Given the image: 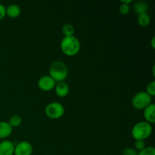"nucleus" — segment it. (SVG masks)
<instances>
[{
  "mask_svg": "<svg viewBox=\"0 0 155 155\" xmlns=\"http://www.w3.org/2000/svg\"><path fill=\"white\" fill-rule=\"evenodd\" d=\"M61 49L67 56L73 57L77 55L80 50V42L75 36H64L61 41Z\"/></svg>",
  "mask_w": 155,
  "mask_h": 155,
  "instance_id": "nucleus-1",
  "label": "nucleus"
},
{
  "mask_svg": "<svg viewBox=\"0 0 155 155\" xmlns=\"http://www.w3.org/2000/svg\"><path fill=\"white\" fill-rule=\"evenodd\" d=\"M152 133V126L146 121L136 123L131 130V135L136 141H145Z\"/></svg>",
  "mask_w": 155,
  "mask_h": 155,
  "instance_id": "nucleus-2",
  "label": "nucleus"
},
{
  "mask_svg": "<svg viewBox=\"0 0 155 155\" xmlns=\"http://www.w3.org/2000/svg\"><path fill=\"white\" fill-rule=\"evenodd\" d=\"M68 68L66 64L61 61H54L49 68V76L56 82H64L68 77Z\"/></svg>",
  "mask_w": 155,
  "mask_h": 155,
  "instance_id": "nucleus-3",
  "label": "nucleus"
},
{
  "mask_svg": "<svg viewBox=\"0 0 155 155\" xmlns=\"http://www.w3.org/2000/svg\"><path fill=\"white\" fill-rule=\"evenodd\" d=\"M151 96L145 91H140L133 95L131 100V104L136 110H144L151 103Z\"/></svg>",
  "mask_w": 155,
  "mask_h": 155,
  "instance_id": "nucleus-4",
  "label": "nucleus"
},
{
  "mask_svg": "<svg viewBox=\"0 0 155 155\" xmlns=\"http://www.w3.org/2000/svg\"><path fill=\"white\" fill-rule=\"evenodd\" d=\"M64 113L65 108L64 105L58 101L48 103L45 107V114L50 119H59L63 117Z\"/></svg>",
  "mask_w": 155,
  "mask_h": 155,
  "instance_id": "nucleus-5",
  "label": "nucleus"
},
{
  "mask_svg": "<svg viewBox=\"0 0 155 155\" xmlns=\"http://www.w3.org/2000/svg\"><path fill=\"white\" fill-rule=\"evenodd\" d=\"M33 147L30 142L27 141H21L18 142L15 146V155H31L33 154Z\"/></svg>",
  "mask_w": 155,
  "mask_h": 155,
  "instance_id": "nucleus-6",
  "label": "nucleus"
},
{
  "mask_svg": "<svg viewBox=\"0 0 155 155\" xmlns=\"http://www.w3.org/2000/svg\"><path fill=\"white\" fill-rule=\"evenodd\" d=\"M56 83H57L49 75H45L39 79L37 84L39 89L48 92L55 87Z\"/></svg>",
  "mask_w": 155,
  "mask_h": 155,
  "instance_id": "nucleus-7",
  "label": "nucleus"
},
{
  "mask_svg": "<svg viewBox=\"0 0 155 155\" xmlns=\"http://www.w3.org/2000/svg\"><path fill=\"white\" fill-rule=\"evenodd\" d=\"M16 144L10 140L2 141L0 142V155H14Z\"/></svg>",
  "mask_w": 155,
  "mask_h": 155,
  "instance_id": "nucleus-8",
  "label": "nucleus"
},
{
  "mask_svg": "<svg viewBox=\"0 0 155 155\" xmlns=\"http://www.w3.org/2000/svg\"><path fill=\"white\" fill-rule=\"evenodd\" d=\"M143 115L146 122L149 124H154L155 122V104L151 103L148 107L144 109Z\"/></svg>",
  "mask_w": 155,
  "mask_h": 155,
  "instance_id": "nucleus-9",
  "label": "nucleus"
},
{
  "mask_svg": "<svg viewBox=\"0 0 155 155\" xmlns=\"http://www.w3.org/2000/svg\"><path fill=\"white\" fill-rule=\"evenodd\" d=\"M54 89H55L56 95L59 97H61V98L66 97L67 95L69 94L70 92L69 86H68V83H65L64 81L56 83Z\"/></svg>",
  "mask_w": 155,
  "mask_h": 155,
  "instance_id": "nucleus-10",
  "label": "nucleus"
},
{
  "mask_svg": "<svg viewBox=\"0 0 155 155\" xmlns=\"http://www.w3.org/2000/svg\"><path fill=\"white\" fill-rule=\"evenodd\" d=\"M13 128L7 121H0V139H6L12 135Z\"/></svg>",
  "mask_w": 155,
  "mask_h": 155,
  "instance_id": "nucleus-11",
  "label": "nucleus"
},
{
  "mask_svg": "<svg viewBox=\"0 0 155 155\" xmlns=\"http://www.w3.org/2000/svg\"><path fill=\"white\" fill-rule=\"evenodd\" d=\"M21 9L19 5L16 4H11L6 7V15L11 18H16L20 16Z\"/></svg>",
  "mask_w": 155,
  "mask_h": 155,
  "instance_id": "nucleus-12",
  "label": "nucleus"
},
{
  "mask_svg": "<svg viewBox=\"0 0 155 155\" xmlns=\"http://www.w3.org/2000/svg\"><path fill=\"white\" fill-rule=\"evenodd\" d=\"M148 8H149V5L147 2L140 0V1L135 2L134 5H133V10H134L135 13L138 15L139 14L146 13L148 10Z\"/></svg>",
  "mask_w": 155,
  "mask_h": 155,
  "instance_id": "nucleus-13",
  "label": "nucleus"
},
{
  "mask_svg": "<svg viewBox=\"0 0 155 155\" xmlns=\"http://www.w3.org/2000/svg\"><path fill=\"white\" fill-rule=\"evenodd\" d=\"M137 22L140 27H148L151 23V17L148 13H142L137 15Z\"/></svg>",
  "mask_w": 155,
  "mask_h": 155,
  "instance_id": "nucleus-14",
  "label": "nucleus"
},
{
  "mask_svg": "<svg viewBox=\"0 0 155 155\" xmlns=\"http://www.w3.org/2000/svg\"><path fill=\"white\" fill-rule=\"evenodd\" d=\"M21 123H22V117L18 114L12 115L8 120V124H10L12 128L19 127Z\"/></svg>",
  "mask_w": 155,
  "mask_h": 155,
  "instance_id": "nucleus-15",
  "label": "nucleus"
},
{
  "mask_svg": "<svg viewBox=\"0 0 155 155\" xmlns=\"http://www.w3.org/2000/svg\"><path fill=\"white\" fill-rule=\"evenodd\" d=\"M74 27L72 24H66L62 27L61 31L64 36H74Z\"/></svg>",
  "mask_w": 155,
  "mask_h": 155,
  "instance_id": "nucleus-16",
  "label": "nucleus"
},
{
  "mask_svg": "<svg viewBox=\"0 0 155 155\" xmlns=\"http://www.w3.org/2000/svg\"><path fill=\"white\" fill-rule=\"evenodd\" d=\"M137 155H155V148L153 146L145 147L143 150L139 151Z\"/></svg>",
  "mask_w": 155,
  "mask_h": 155,
  "instance_id": "nucleus-17",
  "label": "nucleus"
},
{
  "mask_svg": "<svg viewBox=\"0 0 155 155\" xmlns=\"http://www.w3.org/2000/svg\"><path fill=\"white\" fill-rule=\"evenodd\" d=\"M145 92L150 95V96H154L155 95V81H151L148 83L146 86V91Z\"/></svg>",
  "mask_w": 155,
  "mask_h": 155,
  "instance_id": "nucleus-18",
  "label": "nucleus"
},
{
  "mask_svg": "<svg viewBox=\"0 0 155 155\" xmlns=\"http://www.w3.org/2000/svg\"><path fill=\"white\" fill-rule=\"evenodd\" d=\"M130 5L127 4H124V3H121L119 6V12L121 15H126L130 12Z\"/></svg>",
  "mask_w": 155,
  "mask_h": 155,
  "instance_id": "nucleus-19",
  "label": "nucleus"
},
{
  "mask_svg": "<svg viewBox=\"0 0 155 155\" xmlns=\"http://www.w3.org/2000/svg\"><path fill=\"white\" fill-rule=\"evenodd\" d=\"M134 146H135V149H136L138 152L142 151V150H143L144 148L146 147L145 146V141H142V140L136 141L134 144Z\"/></svg>",
  "mask_w": 155,
  "mask_h": 155,
  "instance_id": "nucleus-20",
  "label": "nucleus"
},
{
  "mask_svg": "<svg viewBox=\"0 0 155 155\" xmlns=\"http://www.w3.org/2000/svg\"><path fill=\"white\" fill-rule=\"evenodd\" d=\"M138 151L135 148H126L123 150L122 155H137Z\"/></svg>",
  "mask_w": 155,
  "mask_h": 155,
  "instance_id": "nucleus-21",
  "label": "nucleus"
},
{
  "mask_svg": "<svg viewBox=\"0 0 155 155\" xmlns=\"http://www.w3.org/2000/svg\"><path fill=\"white\" fill-rule=\"evenodd\" d=\"M6 15V7L0 3V21L3 19Z\"/></svg>",
  "mask_w": 155,
  "mask_h": 155,
  "instance_id": "nucleus-22",
  "label": "nucleus"
},
{
  "mask_svg": "<svg viewBox=\"0 0 155 155\" xmlns=\"http://www.w3.org/2000/svg\"><path fill=\"white\" fill-rule=\"evenodd\" d=\"M133 2V0H122L121 1V3H124V4H127L130 5V3Z\"/></svg>",
  "mask_w": 155,
  "mask_h": 155,
  "instance_id": "nucleus-23",
  "label": "nucleus"
},
{
  "mask_svg": "<svg viewBox=\"0 0 155 155\" xmlns=\"http://www.w3.org/2000/svg\"><path fill=\"white\" fill-rule=\"evenodd\" d=\"M151 47H152L153 48H155V37H154V36H153L152 39H151Z\"/></svg>",
  "mask_w": 155,
  "mask_h": 155,
  "instance_id": "nucleus-24",
  "label": "nucleus"
},
{
  "mask_svg": "<svg viewBox=\"0 0 155 155\" xmlns=\"http://www.w3.org/2000/svg\"><path fill=\"white\" fill-rule=\"evenodd\" d=\"M154 68H155V65L154 64V66H153V71H152L153 75H154Z\"/></svg>",
  "mask_w": 155,
  "mask_h": 155,
  "instance_id": "nucleus-25",
  "label": "nucleus"
}]
</instances>
